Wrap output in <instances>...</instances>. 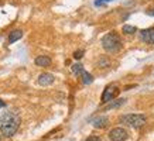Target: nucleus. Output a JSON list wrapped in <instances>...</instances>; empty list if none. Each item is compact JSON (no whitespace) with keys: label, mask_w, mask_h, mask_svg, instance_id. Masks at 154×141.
<instances>
[{"label":"nucleus","mask_w":154,"mask_h":141,"mask_svg":"<svg viewBox=\"0 0 154 141\" xmlns=\"http://www.w3.org/2000/svg\"><path fill=\"white\" fill-rule=\"evenodd\" d=\"M122 31L125 34H127V35H131V34L137 33V28L134 27V26H129V24H125L123 26V28H122Z\"/></svg>","instance_id":"obj_14"},{"label":"nucleus","mask_w":154,"mask_h":141,"mask_svg":"<svg viewBox=\"0 0 154 141\" xmlns=\"http://www.w3.org/2000/svg\"><path fill=\"white\" fill-rule=\"evenodd\" d=\"M85 141H100V137H98V136H89Z\"/></svg>","instance_id":"obj_18"},{"label":"nucleus","mask_w":154,"mask_h":141,"mask_svg":"<svg viewBox=\"0 0 154 141\" xmlns=\"http://www.w3.org/2000/svg\"><path fill=\"white\" fill-rule=\"evenodd\" d=\"M54 80H55L54 75L48 74V72H44V74H41V75L38 76V83L41 85V86H50V85L54 83Z\"/></svg>","instance_id":"obj_7"},{"label":"nucleus","mask_w":154,"mask_h":141,"mask_svg":"<svg viewBox=\"0 0 154 141\" xmlns=\"http://www.w3.org/2000/svg\"><path fill=\"white\" fill-rule=\"evenodd\" d=\"M91 123H92V126H94L95 128H105V127L109 124V118H107L106 116H98V117L92 118Z\"/></svg>","instance_id":"obj_8"},{"label":"nucleus","mask_w":154,"mask_h":141,"mask_svg":"<svg viewBox=\"0 0 154 141\" xmlns=\"http://www.w3.org/2000/svg\"><path fill=\"white\" fill-rule=\"evenodd\" d=\"M113 0H95V6L96 7H100V6H105L106 3H110Z\"/></svg>","instance_id":"obj_16"},{"label":"nucleus","mask_w":154,"mask_h":141,"mask_svg":"<svg viewBox=\"0 0 154 141\" xmlns=\"http://www.w3.org/2000/svg\"><path fill=\"white\" fill-rule=\"evenodd\" d=\"M122 40L119 37V34H116L115 31L112 33H107L106 35L102 37V47L103 50L109 54H116V52L120 51L122 48Z\"/></svg>","instance_id":"obj_2"},{"label":"nucleus","mask_w":154,"mask_h":141,"mask_svg":"<svg viewBox=\"0 0 154 141\" xmlns=\"http://www.w3.org/2000/svg\"><path fill=\"white\" fill-rule=\"evenodd\" d=\"M35 65L37 66H41V68H47V66L51 65V58L47 55H38L35 58Z\"/></svg>","instance_id":"obj_9"},{"label":"nucleus","mask_w":154,"mask_h":141,"mask_svg":"<svg viewBox=\"0 0 154 141\" xmlns=\"http://www.w3.org/2000/svg\"><path fill=\"white\" fill-rule=\"evenodd\" d=\"M81 78H82V83H84V85H89V83H92V82H94V76L91 75L89 72H86V70H84V72H82Z\"/></svg>","instance_id":"obj_13"},{"label":"nucleus","mask_w":154,"mask_h":141,"mask_svg":"<svg viewBox=\"0 0 154 141\" xmlns=\"http://www.w3.org/2000/svg\"><path fill=\"white\" fill-rule=\"evenodd\" d=\"M126 103V99H117V100H112V102H109L106 107L103 109V110H112V109H117L123 106V104Z\"/></svg>","instance_id":"obj_10"},{"label":"nucleus","mask_w":154,"mask_h":141,"mask_svg":"<svg viewBox=\"0 0 154 141\" xmlns=\"http://www.w3.org/2000/svg\"><path fill=\"white\" fill-rule=\"evenodd\" d=\"M84 54H85L84 50H79V51H75V52H74V58L76 59V61H78V59H81V58L84 56Z\"/></svg>","instance_id":"obj_17"},{"label":"nucleus","mask_w":154,"mask_h":141,"mask_svg":"<svg viewBox=\"0 0 154 141\" xmlns=\"http://www.w3.org/2000/svg\"><path fill=\"white\" fill-rule=\"evenodd\" d=\"M117 94H119V88H117L116 85L115 83L107 85L106 88H105V90H103L100 102H102V103H109V102H112L113 99L116 98Z\"/></svg>","instance_id":"obj_4"},{"label":"nucleus","mask_w":154,"mask_h":141,"mask_svg":"<svg viewBox=\"0 0 154 141\" xmlns=\"http://www.w3.org/2000/svg\"><path fill=\"white\" fill-rule=\"evenodd\" d=\"M146 13L149 14V16H151V17H154V9H150V10H147Z\"/></svg>","instance_id":"obj_19"},{"label":"nucleus","mask_w":154,"mask_h":141,"mask_svg":"<svg viewBox=\"0 0 154 141\" xmlns=\"http://www.w3.org/2000/svg\"><path fill=\"white\" fill-rule=\"evenodd\" d=\"M109 140L110 141H126L127 137H129V133H127L126 128L123 127H115L109 131Z\"/></svg>","instance_id":"obj_5"},{"label":"nucleus","mask_w":154,"mask_h":141,"mask_svg":"<svg viewBox=\"0 0 154 141\" xmlns=\"http://www.w3.org/2000/svg\"><path fill=\"white\" fill-rule=\"evenodd\" d=\"M0 141H2V140H0Z\"/></svg>","instance_id":"obj_21"},{"label":"nucleus","mask_w":154,"mask_h":141,"mask_svg":"<svg viewBox=\"0 0 154 141\" xmlns=\"http://www.w3.org/2000/svg\"><path fill=\"white\" fill-rule=\"evenodd\" d=\"M21 37H23V31H21V30H13V31L9 34V44H13V42L19 41Z\"/></svg>","instance_id":"obj_11"},{"label":"nucleus","mask_w":154,"mask_h":141,"mask_svg":"<svg viewBox=\"0 0 154 141\" xmlns=\"http://www.w3.org/2000/svg\"><path fill=\"white\" fill-rule=\"evenodd\" d=\"M5 106H6V103L3 102V100H2V99H0V109H2V107H5Z\"/></svg>","instance_id":"obj_20"},{"label":"nucleus","mask_w":154,"mask_h":141,"mask_svg":"<svg viewBox=\"0 0 154 141\" xmlns=\"http://www.w3.org/2000/svg\"><path fill=\"white\" fill-rule=\"evenodd\" d=\"M139 35H140L141 41L146 44H154V27L141 30V31H139Z\"/></svg>","instance_id":"obj_6"},{"label":"nucleus","mask_w":154,"mask_h":141,"mask_svg":"<svg viewBox=\"0 0 154 141\" xmlns=\"http://www.w3.org/2000/svg\"><path fill=\"white\" fill-rule=\"evenodd\" d=\"M20 127V117L14 112H5L0 116V131L5 137H13Z\"/></svg>","instance_id":"obj_1"},{"label":"nucleus","mask_w":154,"mask_h":141,"mask_svg":"<svg viewBox=\"0 0 154 141\" xmlns=\"http://www.w3.org/2000/svg\"><path fill=\"white\" fill-rule=\"evenodd\" d=\"M119 122L122 124L133 127V128H140L146 124L147 118H146L144 114H123V116H120Z\"/></svg>","instance_id":"obj_3"},{"label":"nucleus","mask_w":154,"mask_h":141,"mask_svg":"<svg viewBox=\"0 0 154 141\" xmlns=\"http://www.w3.org/2000/svg\"><path fill=\"white\" fill-rule=\"evenodd\" d=\"M110 65V61L107 59V58H100L98 61V66L99 68H106V66Z\"/></svg>","instance_id":"obj_15"},{"label":"nucleus","mask_w":154,"mask_h":141,"mask_svg":"<svg viewBox=\"0 0 154 141\" xmlns=\"http://www.w3.org/2000/svg\"><path fill=\"white\" fill-rule=\"evenodd\" d=\"M71 69H72V74L74 75H78V76H81L82 75V72H84V65L82 64H79V62H76V64H74V65L71 66Z\"/></svg>","instance_id":"obj_12"}]
</instances>
